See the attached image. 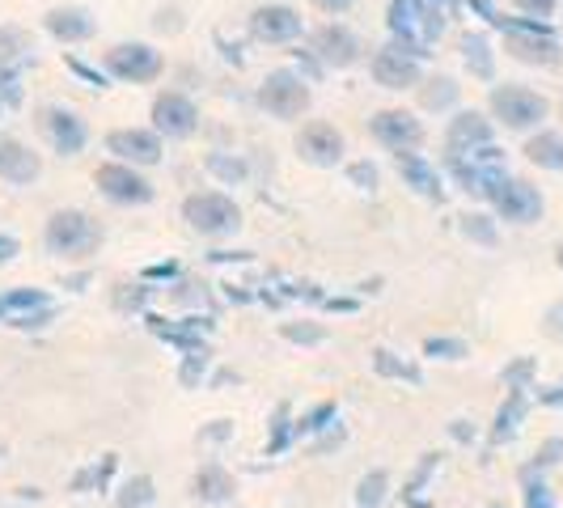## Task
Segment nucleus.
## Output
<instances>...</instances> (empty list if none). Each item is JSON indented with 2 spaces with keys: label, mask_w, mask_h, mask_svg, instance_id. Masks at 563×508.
<instances>
[{
  "label": "nucleus",
  "mask_w": 563,
  "mask_h": 508,
  "mask_svg": "<svg viewBox=\"0 0 563 508\" xmlns=\"http://www.w3.org/2000/svg\"><path fill=\"white\" fill-rule=\"evenodd\" d=\"M471 347L462 339H445V335H432L423 343V356H437V361H462Z\"/></svg>",
  "instance_id": "nucleus-32"
},
{
  "label": "nucleus",
  "mask_w": 563,
  "mask_h": 508,
  "mask_svg": "<svg viewBox=\"0 0 563 508\" xmlns=\"http://www.w3.org/2000/svg\"><path fill=\"white\" fill-rule=\"evenodd\" d=\"M107 153H111V162L144 169L166 157V141L153 128H114V132H107Z\"/></svg>",
  "instance_id": "nucleus-18"
},
{
  "label": "nucleus",
  "mask_w": 563,
  "mask_h": 508,
  "mask_svg": "<svg viewBox=\"0 0 563 508\" xmlns=\"http://www.w3.org/2000/svg\"><path fill=\"white\" fill-rule=\"evenodd\" d=\"M457 52H462V64H466L471 77L496 81V47H492V38H487L483 30H466V34L457 38Z\"/></svg>",
  "instance_id": "nucleus-23"
},
{
  "label": "nucleus",
  "mask_w": 563,
  "mask_h": 508,
  "mask_svg": "<svg viewBox=\"0 0 563 508\" xmlns=\"http://www.w3.org/2000/svg\"><path fill=\"white\" fill-rule=\"evenodd\" d=\"M43 246L56 258H89L102 246V229L81 208H56L43 225Z\"/></svg>",
  "instance_id": "nucleus-3"
},
{
  "label": "nucleus",
  "mask_w": 563,
  "mask_h": 508,
  "mask_svg": "<svg viewBox=\"0 0 563 508\" xmlns=\"http://www.w3.org/2000/svg\"><path fill=\"white\" fill-rule=\"evenodd\" d=\"M487 114H492V123H500L505 132H526V136H534L542 132V123L551 119V102H547V93H538L530 85H492V93H487Z\"/></svg>",
  "instance_id": "nucleus-2"
},
{
  "label": "nucleus",
  "mask_w": 563,
  "mask_h": 508,
  "mask_svg": "<svg viewBox=\"0 0 563 508\" xmlns=\"http://www.w3.org/2000/svg\"><path fill=\"white\" fill-rule=\"evenodd\" d=\"M395 169L398 178H402V187H411L420 199H432V203L445 199V178H441V169L432 166L423 153H395Z\"/></svg>",
  "instance_id": "nucleus-22"
},
{
  "label": "nucleus",
  "mask_w": 563,
  "mask_h": 508,
  "mask_svg": "<svg viewBox=\"0 0 563 508\" xmlns=\"http://www.w3.org/2000/svg\"><path fill=\"white\" fill-rule=\"evenodd\" d=\"M203 169H208L221 187H242V183L251 178V162H246L242 153H225V148L208 153V157H203Z\"/></svg>",
  "instance_id": "nucleus-25"
},
{
  "label": "nucleus",
  "mask_w": 563,
  "mask_h": 508,
  "mask_svg": "<svg viewBox=\"0 0 563 508\" xmlns=\"http://www.w3.org/2000/svg\"><path fill=\"white\" fill-rule=\"evenodd\" d=\"M382 496H386V475L373 471V475L361 479V496H356V500H361V508H377L382 505Z\"/></svg>",
  "instance_id": "nucleus-36"
},
{
  "label": "nucleus",
  "mask_w": 563,
  "mask_h": 508,
  "mask_svg": "<svg viewBox=\"0 0 563 508\" xmlns=\"http://www.w3.org/2000/svg\"><path fill=\"white\" fill-rule=\"evenodd\" d=\"M30 34L22 26H0V68H22L30 59Z\"/></svg>",
  "instance_id": "nucleus-27"
},
{
  "label": "nucleus",
  "mask_w": 563,
  "mask_h": 508,
  "mask_svg": "<svg viewBox=\"0 0 563 508\" xmlns=\"http://www.w3.org/2000/svg\"><path fill=\"white\" fill-rule=\"evenodd\" d=\"M43 178V157L18 136H0V183L9 187H30Z\"/></svg>",
  "instance_id": "nucleus-21"
},
{
  "label": "nucleus",
  "mask_w": 563,
  "mask_h": 508,
  "mask_svg": "<svg viewBox=\"0 0 563 508\" xmlns=\"http://www.w3.org/2000/svg\"><path fill=\"white\" fill-rule=\"evenodd\" d=\"M310 52L322 59V68L331 73V68H352V64H361V59H365V43H361V34L352 26L327 22V26L310 30Z\"/></svg>",
  "instance_id": "nucleus-16"
},
{
  "label": "nucleus",
  "mask_w": 563,
  "mask_h": 508,
  "mask_svg": "<svg viewBox=\"0 0 563 508\" xmlns=\"http://www.w3.org/2000/svg\"><path fill=\"white\" fill-rule=\"evenodd\" d=\"M368 136L390 148V153H420V144L428 141V128L416 111H402V107H386V111L368 114Z\"/></svg>",
  "instance_id": "nucleus-11"
},
{
  "label": "nucleus",
  "mask_w": 563,
  "mask_h": 508,
  "mask_svg": "<svg viewBox=\"0 0 563 508\" xmlns=\"http://www.w3.org/2000/svg\"><path fill=\"white\" fill-rule=\"evenodd\" d=\"M254 98H258L263 111L272 119H280V123H297L313 107V89L297 68H272Z\"/></svg>",
  "instance_id": "nucleus-6"
},
{
  "label": "nucleus",
  "mask_w": 563,
  "mask_h": 508,
  "mask_svg": "<svg viewBox=\"0 0 563 508\" xmlns=\"http://www.w3.org/2000/svg\"><path fill=\"white\" fill-rule=\"evenodd\" d=\"M347 183H352L356 191H368V196H373V191L382 187V174H377V166H373L368 157H361V162L347 166Z\"/></svg>",
  "instance_id": "nucleus-31"
},
{
  "label": "nucleus",
  "mask_w": 563,
  "mask_h": 508,
  "mask_svg": "<svg viewBox=\"0 0 563 508\" xmlns=\"http://www.w3.org/2000/svg\"><path fill=\"white\" fill-rule=\"evenodd\" d=\"M547 335L563 339V301H555V306L547 310Z\"/></svg>",
  "instance_id": "nucleus-41"
},
{
  "label": "nucleus",
  "mask_w": 563,
  "mask_h": 508,
  "mask_svg": "<svg viewBox=\"0 0 563 508\" xmlns=\"http://www.w3.org/2000/svg\"><path fill=\"white\" fill-rule=\"evenodd\" d=\"M284 339H292V343H322L327 331H322V327H306V322H301V327L288 322V327H284Z\"/></svg>",
  "instance_id": "nucleus-38"
},
{
  "label": "nucleus",
  "mask_w": 563,
  "mask_h": 508,
  "mask_svg": "<svg viewBox=\"0 0 563 508\" xmlns=\"http://www.w3.org/2000/svg\"><path fill=\"white\" fill-rule=\"evenodd\" d=\"M555 263H560V272H563V242L555 246Z\"/></svg>",
  "instance_id": "nucleus-45"
},
{
  "label": "nucleus",
  "mask_w": 563,
  "mask_h": 508,
  "mask_svg": "<svg viewBox=\"0 0 563 508\" xmlns=\"http://www.w3.org/2000/svg\"><path fill=\"white\" fill-rule=\"evenodd\" d=\"M148 119H153V132H157L162 141H191V136L199 132L196 98H187L183 89H166V93H157Z\"/></svg>",
  "instance_id": "nucleus-13"
},
{
  "label": "nucleus",
  "mask_w": 563,
  "mask_h": 508,
  "mask_svg": "<svg viewBox=\"0 0 563 508\" xmlns=\"http://www.w3.org/2000/svg\"><path fill=\"white\" fill-rule=\"evenodd\" d=\"M457 98H462V85L453 77H423L420 81V107L423 111H457Z\"/></svg>",
  "instance_id": "nucleus-26"
},
{
  "label": "nucleus",
  "mask_w": 563,
  "mask_h": 508,
  "mask_svg": "<svg viewBox=\"0 0 563 508\" xmlns=\"http://www.w3.org/2000/svg\"><path fill=\"white\" fill-rule=\"evenodd\" d=\"M68 73H77L85 85H93V89H111V77H107V68H93V64H85L81 56H68Z\"/></svg>",
  "instance_id": "nucleus-34"
},
{
  "label": "nucleus",
  "mask_w": 563,
  "mask_h": 508,
  "mask_svg": "<svg viewBox=\"0 0 563 508\" xmlns=\"http://www.w3.org/2000/svg\"><path fill=\"white\" fill-rule=\"evenodd\" d=\"M174 276H178V267H174V263H157V267H148V272H144V280H174Z\"/></svg>",
  "instance_id": "nucleus-42"
},
{
  "label": "nucleus",
  "mask_w": 563,
  "mask_h": 508,
  "mask_svg": "<svg viewBox=\"0 0 563 508\" xmlns=\"http://www.w3.org/2000/svg\"><path fill=\"white\" fill-rule=\"evenodd\" d=\"M423 52L416 47H407V43H382L373 59H368V77L382 85V89H390V93H407V89H420L423 81Z\"/></svg>",
  "instance_id": "nucleus-8"
},
{
  "label": "nucleus",
  "mask_w": 563,
  "mask_h": 508,
  "mask_svg": "<svg viewBox=\"0 0 563 508\" xmlns=\"http://www.w3.org/2000/svg\"><path fill=\"white\" fill-rule=\"evenodd\" d=\"M496 30L505 34V52L521 64L534 68H555L563 59V43L547 22H530V18H496Z\"/></svg>",
  "instance_id": "nucleus-4"
},
{
  "label": "nucleus",
  "mask_w": 563,
  "mask_h": 508,
  "mask_svg": "<svg viewBox=\"0 0 563 508\" xmlns=\"http://www.w3.org/2000/svg\"><path fill=\"white\" fill-rule=\"evenodd\" d=\"M373 365L382 377H402V382H420V368H411L407 361H395V352H386V347H377L373 352Z\"/></svg>",
  "instance_id": "nucleus-30"
},
{
  "label": "nucleus",
  "mask_w": 563,
  "mask_h": 508,
  "mask_svg": "<svg viewBox=\"0 0 563 508\" xmlns=\"http://www.w3.org/2000/svg\"><path fill=\"white\" fill-rule=\"evenodd\" d=\"M331 416H335V407H318L313 416H306V420L297 423V432H318V428H322V420H331Z\"/></svg>",
  "instance_id": "nucleus-39"
},
{
  "label": "nucleus",
  "mask_w": 563,
  "mask_h": 508,
  "mask_svg": "<svg viewBox=\"0 0 563 508\" xmlns=\"http://www.w3.org/2000/svg\"><path fill=\"white\" fill-rule=\"evenodd\" d=\"M18 251H22V246H18V238L0 233V263H13V258H18Z\"/></svg>",
  "instance_id": "nucleus-43"
},
{
  "label": "nucleus",
  "mask_w": 563,
  "mask_h": 508,
  "mask_svg": "<svg viewBox=\"0 0 563 508\" xmlns=\"http://www.w3.org/2000/svg\"><path fill=\"white\" fill-rule=\"evenodd\" d=\"M521 411H526L521 395H512L508 398V407H500V416H496V441L512 437V428H517V420H521Z\"/></svg>",
  "instance_id": "nucleus-33"
},
{
  "label": "nucleus",
  "mask_w": 563,
  "mask_h": 508,
  "mask_svg": "<svg viewBox=\"0 0 563 508\" xmlns=\"http://www.w3.org/2000/svg\"><path fill=\"white\" fill-rule=\"evenodd\" d=\"M526 162L538 169H551V174H563V132H551V128H542L534 132L530 141H526Z\"/></svg>",
  "instance_id": "nucleus-24"
},
{
  "label": "nucleus",
  "mask_w": 563,
  "mask_h": 508,
  "mask_svg": "<svg viewBox=\"0 0 563 508\" xmlns=\"http://www.w3.org/2000/svg\"><path fill=\"white\" fill-rule=\"evenodd\" d=\"M445 166H450L453 183L475 199H492L496 196V187L508 178V162L496 144L475 148V153H462V157H445Z\"/></svg>",
  "instance_id": "nucleus-7"
},
{
  "label": "nucleus",
  "mask_w": 563,
  "mask_h": 508,
  "mask_svg": "<svg viewBox=\"0 0 563 508\" xmlns=\"http://www.w3.org/2000/svg\"><path fill=\"white\" fill-rule=\"evenodd\" d=\"M462 233H466L471 242H479V246H496V242H500V229H496V221H492L487 212H466V217H462Z\"/></svg>",
  "instance_id": "nucleus-28"
},
{
  "label": "nucleus",
  "mask_w": 563,
  "mask_h": 508,
  "mask_svg": "<svg viewBox=\"0 0 563 508\" xmlns=\"http://www.w3.org/2000/svg\"><path fill=\"white\" fill-rule=\"evenodd\" d=\"M0 114H4V107H0Z\"/></svg>",
  "instance_id": "nucleus-46"
},
{
  "label": "nucleus",
  "mask_w": 563,
  "mask_h": 508,
  "mask_svg": "<svg viewBox=\"0 0 563 508\" xmlns=\"http://www.w3.org/2000/svg\"><path fill=\"white\" fill-rule=\"evenodd\" d=\"M530 508H555L551 496H547V487H530Z\"/></svg>",
  "instance_id": "nucleus-44"
},
{
  "label": "nucleus",
  "mask_w": 563,
  "mask_h": 508,
  "mask_svg": "<svg viewBox=\"0 0 563 508\" xmlns=\"http://www.w3.org/2000/svg\"><path fill=\"white\" fill-rule=\"evenodd\" d=\"M343 153H347V141H343V132H339L335 123H327V119L301 123V132H297V157L306 166L335 169L343 162Z\"/></svg>",
  "instance_id": "nucleus-17"
},
{
  "label": "nucleus",
  "mask_w": 563,
  "mask_h": 508,
  "mask_svg": "<svg viewBox=\"0 0 563 508\" xmlns=\"http://www.w3.org/2000/svg\"><path fill=\"white\" fill-rule=\"evenodd\" d=\"M153 500V479H132L128 487H123V496H119V508H141Z\"/></svg>",
  "instance_id": "nucleus-35"
},
{
  "label": "nucleus",
  "mask_w": 563,
  "mask_h": 508,
  "mask_svg": "<svg viewBox=\"0 0 563 508\" xmlns=\"http://www.w3.org/2000/svg\"><path fill=\"white\" fill-rule=\"evenodd\" d=\"M496 144V123L492 114L483 111H453V119L445 123V157H462Z\"/></svg>",
  "instance_id": "nucleus-19"
},
{
  "label": "nucleus",
  "mask_w": 563,
  "mask_h": 508,
  "mask_svg": "<svg viewBox=\"0 0 563 508\" xmlns=\"http://www.w3.org/2000/svg\"><path fill=\"white\" fill-rule=\"evenodd\" d=\"M93 187L114 208H148L157 199V187L136 166H123V162H102L93 169Z\"/></svg>",
  "instance_id": "nucleus-9"
},
{
  "label": "nucleus",
  "mask_w": 563,
  "mask_h": 508,
  "mask_svg": "<svg viewBox=\"0 0 563 508\" xmlns=\"http://www.w3.org/2000/svg\"><path fill=\"white\" fill-rule=\"evenodd\" d=\"M196 492L203 500H225L229 492H233V479H229L221 466H203L196 479Z\"/></svg>",
  "instance_id": "nucleus-29"
},
{
  "label": "nucleus",
  "mask_w": 563,
  "mask_h": 508,
  "mask_svg": "<svg viewBox=\"0 0 563 508\" xmlns=\"http://www.w3.org/2000/svg\"><path fill=\"white\" fill-rule=\"evenodd\" d=\"M183 221L199 238L221 242V238H233L242 229V208L233 203L229 191H191L183 199Z\"/></svg>",
  "instance_id": "nucleus-5"
},
{
  "label": "nucleus",
  "mask_w": 563,
  "mask_h": 508,
  "mask_svg": "<svg viewBox=\"0 0 563 508\" xmlns=\"http://www.w3.org/2000/svg\"><path fill=\"white\" fill-rule=\"evenodd\" d=\"M512 9L526 13L530 22H547V18L560 9V0H512Z\"/></svg>",
  "instance_id": "nucleus-37"
},
{
  "label": "nucleus",
  "mask_w": 563,
  "mask_h": 508,
  "mask_svg": "<svg viewBox=\"0 0 563 508\" xmlns=\"http://www.w3.org/2000/svg\"><path fill=\"white\" fill-rule=\"evenodd\" d=\"M38 128H43V136L52 144V153H59V157H81L85 148H89V123H85V114L64 107V102L38 107Z\"/></svg>",
  "instance_id": "nucleus-12"
},
{
  "label": "nucleus",
  "mask_w": 563,
  "mask_h": 508,
  "mask_svg": "<svg viewBox=\"0 0 563 508\" xmlns=\"http://www.w3.org/2000/svg\"><path fill=\"white\" fill-rule=\"evenodd\" d=\"M43 30L64 47H77V43H89L98 34V18L81 4H56L43 13Z\"/></svg>",
  "instance_id": "nucleus-20"
},
{
  "label": "nucleus",
  "mask_w": 563,
  "mask_h": 508,
  "mask_svg": "<svg viewBox=\"0 0 563 508\" xmlns=\"http://www.w3.org/2000/svg\"><path fill=\"white\" fill-rule=\"evenodd\" d=\"M102 68H107L111 81L148 85L166 73V56H162L153 43H141V38H136V43H114L111 52L102 56Z\"/></svg>",
  "instance_id": "nucleus-10"
},
{
  "label": "nucleus",
  "mask_w": 563,
  "mask_h": 508,
  "mask_svg": "<svg viewBox=\"0 0 563 508\" xmlns=\"http://www.w3.org/2000/svg\"><path fill=\"white\" fill-rule=\"evenodd\" d=\"M246 26H251V38L254 43H267V47H288V43H297L301 34H306V18L292 9V4H258L251 18H246Z\"/></svg>",
  "instance_id": "nucleus-15"
},
{
  "label": "nucleus",
  "mask_w": 563,
  "mask_h": 508,
  "mask_svg": "<svg viewBox=\"0 0 563 508\" xmlns=\"http://www.w3.org/2000/svg\"><path fill=\"white\" fill-rule=\"evenodd\" d=\"M487 203H492V212L500 221H508V225H534V221H542V212H547V199H542V191H538L534 183L530 178H512V174L496 187V196L487 199Z\"/></svg>",
  "instance_id": "nucleus-14"
},
{
  "label": "nucleus",
  "mask_w": 563,
  "mask_h": 508,
  "mask_svg": "<svg viewBox=\"0 0 563 508\" xmlns=\"http://www.w3.org/2000/svg\"><path fill=\"white\" fill-rule=\"evenodd\" d=\"M352 4H356V0H313V9H322V13H327V18H335V22L352 9Z\"/></svg>",
  "instance_id": "nucleus-40"
},
{
  "label": "nucleus",
  "mask_w": 563,
  "mask_h": 508,
  "mask_svg": "<svg viewBox=\"0 0 563 508\" xmlns=\"http://www.w3.org/2000/svg\"><path fill=\"white\" fill-rule=\"evenodd\" d=\"M386 26H390L395 43H407V47H416V52L428 56L441 43L445 26H450V13L437 0H390Z\"/></svg>",
  "instance_id": "nucleus-1"
}]
</instances>
